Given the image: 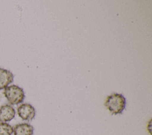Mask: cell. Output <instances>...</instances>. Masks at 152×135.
<instances>
[{
	"label": "cell",
	"mask_w": 152,
	"mask_h": 135,
	"mask_svg": "<svg viewBox=\"0 0 152 135\" xmlns=\"http://www.w3.org/2000/svg\"><path fill=\"white\" fill-rule=\"evenodd\" d=\"M104 105L112 114H119L125 109L126 100L122 94L115 93L106 98Z\"/></svg>",
	"instance_id": "obj_1"
},
{
	"label": "cell",
	"mask_w": 152,
	"mask_h": 135,
	"mask_svg": "<svg viewBox=\"0 0 152 135\" xmlns=\"http://www.w3.org/2000/svg\"><path fill=\"white\" fill-rule=\"evenodd\" d=\"M4 95L11 105H18L21 103L25 98L23 89L14 84L7 87L4 89Z\"/></svg>",
	"instance_id": "obj_2"
},
{
	"label": "cell",
	"mask_w": 152,
	"mask_h": 135,
	"mask_svg": "<svg viewBox=\"0 0 152 135\" xmlns=\"http://www.w3.org/2000/svg\"><path fill=\"white\" fill-rule=\"evenodd\" d=\"M18 116L24 121L32 120L36 115L34 108L30 103H22L17 108Z\"/></svg>",
	"instance_id": "obj_3"
},
{
	"label": "cell",
	"mask_w": 152,
	"mask_h": 135,
	"mask_svg": "<svg viewBox=\"0 0 152 135\" xmlns=\"http://www.w3.org/2000/svg\"><path fill=\"white\" fill-rule=\"evenodd\" d=\"M15 115L14 108L10 105H4L0 107V122L7 123L12 120Z\"/></svg>",
	"instance_id": "obj_4"
},
{
	"label": "cell",
	"mask_w": 152,
	"mask_h": 135,
	"mask_svg": "<svg viewBox=\"0 0 152 135\" xmlns=\"http://www.w3.org/2000/svg\"><path fill=\"white\" fill-rule=\"evenodd\" d=\"M13 74L8 70L0 68V90L5 89L10 84L12 83Z\"/></svg>",
	"instance_id": "obj_5"
},
{
	"label": "cell",
	"mask_w": 152,
	"mask_h": 135,
	"mask_svg": "<svg viewBox=\"0 0 152 135\" xmlns=\"http://www.w3.org/2000/svg\"><path fill=\"white\" fill-rule=\"evenodd\" d=\"M33 127L28 123H20L13 128L14 135H33Z\"/></svg>",
	"instance_id": "obj_6"
},
{
	"label": "cell",
	"mask_w": 152,
	"mask_h": 135,
	"mask_svg": "<svg viewBox=\"0 0 152 135\" xmlns=\"http://www.w3.org/2000/svg\"><path fill=\"white\" fill-rule=\"evenodd\" d=\"M13 127L7 123H0V135H11Z\"/></svg>",
	"instance_id": "obj_7"
}]
</instances>
